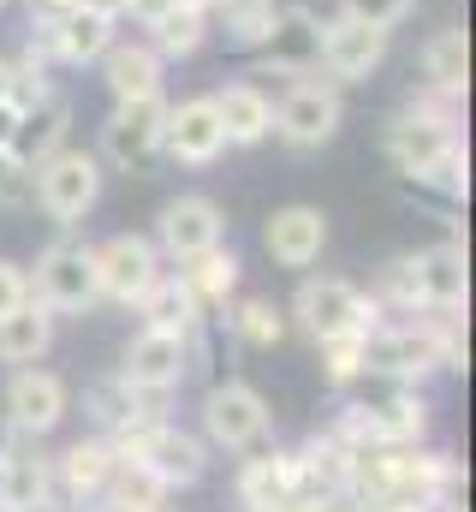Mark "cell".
I'll list each match as a JSON object with an SVG mask.
<instances>
[{
  "label": "cell",
  "mask_w": 476,
  "mask_h": 512,
  "mask_svg": "<svg viewBox=\"0 0 476 512\" xmlns=\"http://www.w3.org/2000/svg\"><path fill=\"white\" fill-rule=\"evenodd\" d=\"M96 256V292L102 298H114V304H137L143 292H149V280L161 274V251H155V239H143V233H114V239H102V245H90Z\"/></svg>",
  "instance_id": "obj_18"
},
{
  "label": "cell",
  "mask_w": 476,
  "mask_h": 512,
  "mask_svg": "<svg viewBox=\"0 0 476 512\" xmlns=\"http://www.w3.org/2000/svg\"><path fill=\"white\" fill-rule=\"evenodd\" d=\"M411 12H417V0H340V18L375 24V30H399Z\"/></svg>",
  "instance_id": "obj_38"
},
{
  "label": "cell",
  "mask_w": 476,
  "mask_h": 512,
  "mask_svg": "<svg viewBox=\"0 0 476 512\" xmlns=\"http://www.w3.org/2000/svg\"><path fill=\"white\" fill-rule=\"evenodd\" d=\"M179 280L197 298V310L215 316V310H227L238 298V256L227 245H209V251H197L191 262H179Z\"/></svg>",
  "instance_id": "obj_30"
},
{
  "label": "cell",
  "mask_w": 476,
  "mask_h": 512,
  "mask_svg": "<svg viewBox=\"0 0 476 512\" xmlns=\"http://www.w3.org/2000/svg\"><path fill=\"white\" fill-rule=\"evenodd\" d=\"M423 90L447 96V102H465V90H471V36H465V24H447L423 42Z\"/></svg>",
  "instance_id": "obj_26"
},
{
  "label": "cell",
  "mask_w": 476,
  "mask_h": 512,
  "mask_svg": "<svg viewBox=\"0 0 476 512\" xmlns=\"http://www.w3.org/2000/svg\"><path fill=\"white\" fill-rule=\"evenodd\" d=\"M108 477H114V441L108 435H84L54 459V495L66 507H102Z\"/></svg>",
  "instance_id": "obj_21"
},
{
  "label": "cell",
  "mask_w": 476,
  "mask_h": 512,
  "mask_svg": "<svg viewBox=\"0 0 476 512\" xmlns=\"http://www.w3.org/2000/svg\"><path fill=\"white\" fill-rule=\"evenodd\" d=\"M173 6H179V0H125V18H131L137 30H149V24H155L161 12H173Z\"/></svg>",
  "instance_id": "obj_41"
},
{
  "label": "cell",
  "mask_w": 476,
  "mask_h": 512,
  "mask_svg": "<svg viewBox=\"0 0 476 512\" xmlns=\"http://www.w3.org/2000/svg\"><path fill=\"white\" fill-rule=\"evenodd\" d=\"M322 72V18L310 6H280L268 42L256 48V78H304Z\"/></svg>",
  "instance_id": "obj_16"
},
{
  "label": "cell",
  "mask_w": 476,
  "mask_h": 512,
  "mask_svg": "<svg viewBox=\"0 0 476 512\" xmlns=\"http://www.w3.org/2000/svg\"><path fill=\"white\" fill-rule=\"evenodd\" d=\"M227 328H233V340L244 352H274L292 322L274 298H238V304H227Z\"/></svg>",
  "instance_id": "obj_35"
},
{
  "label": "cell",
  "mask_w": 476,
  "mask_h": 512,
  "mask_svg": "<svg viewBox=\"0 0 476 512\" xmlns=\"http://www.w3.org/2000/svg\"><path fill=\"white\" fill-rule=\"evenodd\" d=\"M334 435L357 453L363 447H417L429 435V399L411 382H387L381 393L346 399L334 417Z\"/></svg>",
  "instance_id": "obj_3"
},
{
  "label": "cell",
  "mask_w": 476,
  "mask_h": 512,
  "mask_svg": "<svg viewBox=\"0 0 476 512\" xmlns=\"http://www.w3.org/2000/svg\"><path fill=\"white\" fill-rule=\"evenodd\" d=\"M167 507V489L161 477L137 459V453H119L114 447V477L102 489V512H161Z\"/></svg>",
  "instance_id": "obj_33"
},
{
  "label": "cell",
  "mask_w": 476,
  "mask_h": 512,
  "mask_svg": "<svg viewBox=\"0 0 476 512\" xmlns=\"http://www.w3.org/2000/svg\"><path fill=\"white\" fill-rule=\"evenodd\" d=\"M30 6V18H60V12H72L78 0H24Z\"/></svg>",
  "instance_id": "obj_43"
},
{
  "label": "cell",
  "mask_w": 476,
  "mask_h": 512,
  "mask_svg": "<svg viewBox=\"0 0 476 512\" xmlns=\"http://www.w3.org/2000/svg\"><path fill=\"white\" fill-rule=\"evenodd\" d=\"M209 245H227V215H221L215 197L185 191V197H173L155 215V251H161V262H191Z\"/></svg>",
  "instance_id": "obj_15"
},
{
  "label": "cell",
  "mask_w": 476,
  "mask_h": 512,
  "mask_svg": "<svg viewBox=\"0 0 476 512\" xmlns=\"http://www.w3.org/2000/svg\"><path fill=\"white\" fill-rule=\"evenodd\" d=\"M54 310L48 304H36V298H24L6 322H0V364L6 370H24V364H42L48 358V346H54Z\"/></svg>",
  "instance_id": "obj_28"
},
{
  "label": "cell",
  "mask_w": 476,
  "mask_h": 512,
  "mask_svg": "<svg viewBox=\"0 0 476 512\" xmlns=\"http://www.w3.org/2000/svg\"><path fill=\"white\" fill-rule=\"evenodd\" d=\"M114 18L90 12V6H72L60 18H30V42L54 60V72H78V66H96L114 42Z\"/></svg>",
  "instance_id": "obj_10"
},
{
  "label": "cell",
  "mask_w": 476,
  "mask_h": 512,
  "mask_svg": "<svg viewBox=\"0 0 476 512\" xmlns=\"http://www.w3.org/2000/svg\"><path fill=\"white\" fill-rule=\"evenodd\" d=\"M30 298L48 304L54 316H84L90 304H102L96 292V256L84 239H54L48 251L36 256V274H30Z\"/></svg>",
  "instance_id": "obj_8"
},
{
  "label": "cell",
  "mask_w": 476,
  "mask_h": 512,
  "mask_svg": "<svg viewBox=\"0 0 476 512\" xmlns=\"http://www.w3.org/2000/svg\"><path fill=\"white\" fill-rule=\"evenodd\" d=\"M203 441L221 447V453H250V447H268L274 435V411L268 399L250 382H215L203 393Z\"/></svg>",
  "instance_id": "obj_7"
},
{
  "label": "cell",
  "mask_w": 476,
  "mask_h": 512,
  "mask_svg": "<svg viewBox=\"0 0 476 512\" xmlns=\"http://www.w3.org/2000/svg\"><path fill=\"white\" fill-rule=\"evenodd\" d=\"M54 495V459L30 435H6L0 447V512H48Z\"/></svg>",
  "instance_id": "obj_19"
},
{
  "label": "cell",
  "mask_w": 476,
  "mask_h": 512,
  "mask_svg": "<svg viewBox=\"0 0 476 512\" xmlns=\"http://www.w3.org/2000/svg\"><path fill=\"white\" fill-rule=\"evenodd\" d=\"M346 126V90L322 72H304V78H286L280 102H274V137L298 155L334 143V131Z\"/></svg>",
  "instance_id": "obj_6"
},
{
  "label": "cell",
  "mask_w": 476,
  "mask_h": 512,
  "mask_svg": "<svg viewBox=\"0 0 476 512\" xmlns=\"http://www.w3.org/2000/svg\"><path fill=\"white\" fill-rule=\"evenodd\" d=\"M292 501V453L286 447H250L238 465V507L244 512H280Z\"/></svg>",
  "instance_id": "obj_27"
},
{
  "label": "cell",
  "mask_w": 476,
  "mask_h": 512,
  "mask_svg": "<svg viewBox=\"0 0 476 512\" xmlns=\"http://www.w3.org/2000/svg\"><path fill=\"white\" fill-rule=\"evenodd\" d=\"M262 245H268V256L280 268H310V262H322V251H328V215L316 203H286V209L268 215Z\"/></svg>",
  "instance_id": "obj_23"
},
{
  "label": "cell",
  "mask_w": 476,
  "mask_h": 512,
  "mask_svg": "<svg viewBox=\"0 0 476 512\" xmlns=\"http://www.w3.org/2000/svg\"><path fill=\"white\" fill-rule=\"evenodd\" d=\"M18 120H24V108H18V102H0V149L18 143Z\"/></svg>",
  "instance_id": "obj_42"
},
{
  "label": "cell",
  "mask_w": 476,
  "mask_h": 512,
  "mask_svg": "<svg viewBox=\"0 0 476 512\" xmlns=\"http://www.w3.org/2000/svg\"><path fill=\"white\" fill-rule=\"evenodd\" d=\"M161 149L179 161V167H215L227 155V131L209 96H185V102H167V126H161Z\"/></svg>",
  "instance_id": "obj_20"
},
{
  "label": "cell",
  "mask_w": 476,
  "mask_h": 512,
  "mask_svg": "<svg viewBox=\"0 0 476 512\" xmlns=\"http://www.w3.org/2000/svg\"><path fill=\"white\" fill-rule=\"evenodd\" d=\"M280 512H334V507H310V501H286Z\"/></svg>",
  "instance_id": "obj_46"
},
{
  "label": "cell",
  "mask_w": 476,
  "mask_h": 512,
  "mask_svg": "<svg viewBox=\"0 0 476 512\" xmlns=\"http://www.w3.org/2000/svg\"><path fill=\"white\" fill-rule=\"evenodd\" d=\"M387 42L393 30H375V24H357V18H322V78H334L340 90L369 84L387 60Z\"/></svg>",
  "instance_id": "obj_14"
},
{
  "label": "cell",
  "mask_w": 476,
  "mask_h": 512,
  "mask_svg": "<svg viewBox=\"0 0 476 512\" xmlns=\"http://www.w3.org/2000/svg\"><path fill=\"white\" fill-rule=\"evenodd\" d=\"M161 512H167V507H161Z\"/></svg>",
  "instance_id": "obj_50"
},
{
  "label": "cell",
  "mask_w": 476,
  "mask_h": 512,
  "mask_svg": "<svg viewBox=\"0 0 476 512\" xmlns=\"http://www.w3.org/2000/svg\"><path fill=\"white\" fill-rule=\"evenodd\" d=\"M30 298V268H18L12 256H0V322Z\"/></svg>",
  "instance_id": "obj_40"
},
{
  "label": "cell",
  "mask_w": 476,
  "mask_h": 512,
  "mask_svg": "<svg viewBox=\"0 0 476 512\" xmlns=\"http://www.w3.org/2000/svg\"><path fill=\"white\" fill-rule=\"evenodd\" d=\"M78 6H90V12H102V18H125V0H78Z\"/></svg>",
  "instance_id": "obj_44"
},
{
  "label": "cell",
  "mask_w": 476,
  "mask_h": 512,
  "mask_svg": "<svg viewBox=\"0 0 476 512\" xmlns=\"http://www.w3.org/2000/svg\"><path fill=\"white\" fill-rule=\"evenodd\" d=\"M465 322L459 316H399V322H375L363 334V376L375 382H429L441 370H465Z\"/></svg>",
  "instance_id": "obj_1"
},
{
  "label": "cell",
  "mask_w": 476,
  "mask_h": 512,
  "mask_svg": "<svg viewBox=\"0 0 476 512\" xmlns=\"http://www.w3.org/2000/svg\"><path fill=\"white\" fill-rule=\"evenodd\" d=\"M48 512H102V507H48Z\"/></svg>",
  "instance_id": "obj_48"
},
{
  "label": "cell",
  "mask_w": 476,
  "mask_h": 512,
  "mask_svg": "<svg viewBox=\"0 0 476 512\" xmlns=\"http://www.w3.org/2000/svg\"><path fill=\"white\" fill-rule=\"evenodd\" d=\"M102 66V84L114 102H137V96H161V78H167V60L143 42V36H114L108 54L96 60Z\"/></svg>",
  "instance_id": "obj_25"
},
{
  "label": "cell",
  "mask_w": 476,
  "mask_h": 512,
  "mask_svg": "<svg viewBox=\"0 0 476 512\" xmlns=\"http://www.w3.org/2000/svg\"><path fill=\"white\" fill-rule=\"evenodd\" d=\"M102 155L96 149H78V143H60L54 155H42L30 167V203L54 221V227H78L96 203H102Z\"/></svg>",
  "instance_id": "obj_4"
},
{
  "label": "cell",
  "mask_w": 476,
  "mask_h": 512,
  "mask_svg": "<svg viewBox=\"0 0 476 512\" xmlns=\"http://www.w3.org/2000/svg\"><path fill=\"white\" fill-rule=\"evenodd\" d=\"M66 411H72V387L54 370H42V364L12 370V382H6V429L12 435L42 441V435H54L66 423Z\"/></svg>",
  "instance_id": "obj_13"
},
{
  "label": "cell",
  "mask_w": 476,
  "mask_h": 512,
  "mask_svg": "<svg viewBox=\"0 0 476 512\" xmlns=\"http://www.w3.org/2000/svg\"><path fill=\"white\" fill-rule=\"evenodd\" d=\"M459 108L465 102H447V96H429V90H417L393 120L381 131V149H387V161H393V173H405L411 185L441 161V155H453L465 137H459Z\"/></svg>",
  "instance_id": "obj_2"
},
{
  "label": "cell",
  "mask_w": 476,
  "mask_h": 512,
  "mask_svg": "<svg viewBox=\"0 0 476 512\" xmlns=\"http://www.w3.org/2000/svg\"><path fill=\"white\" fill-rule=\"evenodd\" d=\"M167 399H173V393H143V387H131L125 376H102V382H90V393H84V411H90L96 435H108L114 447H125V441H137L149 423L167 417Z\"/></svg>",
  "instance_id": "obj_11"
},
{
  "label": "cell",
  "mask_w": 476,
  "mask_h": 512,
  "mask_svg": "<svg viewBox=\"0 0 476 512\" xmlns=\"http://www.w3.org/2000/svg\"><path fill=\"white\" fill-rule=\"evenodd\" d=\"M417 286H423V310L459 316L465 298H471V256H465V239H441V245L417 251Z\"/></svg>",
  "instance_id": "obj_24"
},
{
  "label": "cell",
  "mask_w": 476,
  "mask_h": 512,
  "mask_svg": "<svg viewBox=\"0 0 476 512\" xmlns=\"http://www.w3.org/2000/svg\"><path fill=\"white\" fill-rule=\"evenodd\" d=\"M161 126H167V96H137V102H114V114L102 120L96 155L102 167H137L161 149Z\"/></svg>",
  "instance_id": "obj_17"
},
{
  "label": "cell",
  "mask_w": 476,
  "mask_h": 512,
  "mask_svg": "<svg viewBox=\"0 0 476 512\" xmlns=\"http://www.w3.org/2000/svg\"><path fill=\"white\" fill-rule=\"evenodd\" d=\"M114 376H125L131 387H143V393H179L185 376H191V334H173V328H137Z\"/></svg>",
  "instance_id": "obj_12"
},
{
  "label": "cell",
  "mask_w": 476,
  "mask_h": 512,
  "mask_svg": "<svg viewBox=\"0 0 476 512\" xmlns=\"http://www.w3.org/2000/svg\"><path fill=\"white\" fill-rule=\"evenodd\" d=\"M143 42L173 66V60H191L203 42H209V12H197V6H173V12H161L149 30H143Z\"/></svg>",
  "instance_id": "obj_34"
},
{
  "label": "cell",
  "mask_w": 476,
  "mask_h": 512,
  "mask_svg": "<svg viewBox=\"0 0 476 512\" xmlns=\"http://www.w3.org/2000/svg\"><path fill=\"white\" fill-rule=\"evenodd\" d=\"M0 102H12V60L0 54Z\"/></svg>",
  "instance_id": "obj_45"
},
{
  "label": "cell",
  "mask_w": 476,
  "mask_h": 512,
  "mask_svg": "<svg viewBox=\"0 0 476 512\" xmlns=\"http://www.w3.org/2000/svg\"><path fill=\"white\" fill-rule=\"evenodd\" d=\"M30 209V161L18 149H0V215Z\"/></svg>",
  "instance_id": "obj_39"
},
{
  "label": "cell",
  "mask_w": 476,
  "mask_h": 512,
  "mask_svg": "<svg viewBox=\"0 0 476 512\" xmlns=\"http://www.w3.org/2000/svg\"><path fill=\"white\" fill-rule=\"evenodd\" d=\"M322 376H328V387H340V393H352L363 382V334L322 340Z\"/></svg>",
  "instance_id": "obj_36"
},
{
  "label": "cell",
  "mask_w": 476,
  "mask_h": 512,
  "mask_svg": "<svg viewBox=\"0 0 476 512\" xmlns=\"http://www.w3.org/2000/svg\"><path fill=\"white\" fill-rule=\"evenodd\" d=\"M221 131H227V149H256L274 137V96L256 84V78H227L221 90H209Z\"/></svg>",
  "instance_id": "obj_22"
},
{
  "label": "cell",
  "mask_w": 476,
  "mask_h": 512,
  "mask_svg": "<svg viewBox=\"0 0 476 512\" xmlns=\"http://www.w3.org/2000/svg\"><path fill=\"white\" fill-rule=\"evenodd\" d=\"M274 18H280V0H215L209 36H221L233 54H256V48L268 42Z\"/></svg>",
  "instance_id": "obj_31"
},
{
  "label": "cell",
  "mask_w": 476,
  "mask_h": 512,
  "mask_svg": "<svg viewBox=\"0 0 476 512\" xmlns=\"http://www.w3.org/2000/svg\"><path fill=\"white\" fill-rule=\"evenodd\" d=\"M179 6H197V12H215V0H179Z\"/></svg>",
  "instance_id": "obj_47"
},
{
  "label": "cell",
  "mask_w": 476,
  "mask_h": 512,
  "mask_svg": "<svg viewBox=\"0 0 476 512\" xmlns=\"http://www.w3.org/2000/svg\"><path fill=\"white\" fill-rule=\"evenodd\" d=\"M6 6H12V0H0V12H6Z\"/></svg>",
  "instance_id": "obj_49"
},
{
  "label": "cell",
  "mask_w": 476,
  "mask_h": 512,
  "mask_svg": "<svg viewBox=\"0 0 476 512\" xmlns=\"http://www.w3.org/2000/svg\"><path fill=\"white\" fill-rule=\"evenodd\" d=\"M60 143H72V96L54 84L42 102H30V108H24V120H18V143H12V149L36 167V161H42V155H54Z\"/></svg>",
  "instance_id": "obj_29"
},
{
  "label": "cell",
  "mask_w": 476,
  "mask_h": 512,
  "mask_svg": "<svg viewBox=\"0 0 476 512\" xmlns=\"http://www.w3.org/2000/svg\"><path fill=\"white\" fill-rule=\"evenodd\" d=\"M429 512H471V483H465V465L447 453L441 471H435V489H429Z\"/></svg>",
  "instance_id": "obj_37"
},
{
  "label": "cell",
  "mask_w": 476,
  "mask_h": 512,
  "mask_svg": "<svg viewBox=\"0 0 476 512\" xmlns=\"http://www.w3.org/2000/svg\"><path fill=\"white\" fill-rule=\"evenodd\" d=\"M131 310L143 316V328H173V334H191V328H203V322H209V316L197 310V298L185 292V280H179V274H167V268L149 280V292H143Z\"/></svg>",
  "instance_id": "obj_32"
},
{
  "label": "cell",
  "mask_w": 476,
  "mask_h": 512,
  "mask_svg": "<svg viewBox=\"0 0 476 512\" xmlns=\"http://www.w3.org/2000/svg\"><path fill=\"white\" fill-rule=\"evenodd\" d=\"M119 453H137L155 477H161V489L173 495V489H197L203 477H209V441L203 435H191V429H179L173 417H161V423H149L137 441H125Z\"/></svg>",
  "instance_id": "obj_9"
},
{
  "label": "cell",
  "mask_w": 476,
  "mask_h": 512,
  "mask_svg": "<svg viewBox=\"0 0 476 512\" xmlns=\"http://www.w3.org/2000/svg\"><path fill=\"white\" fill-rule=\"evenodd\" d=\"M286 322H298V328L322 346V340H340V334H369V328L381 322V304H375L363 286L340 280V274H304L298 292H292Z\"/></svg>",
  "instance_id": "obj_5"
}]
</instances>
